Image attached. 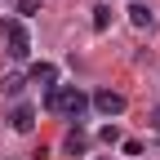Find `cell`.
Listing matches in <instances>:
<instances>
[{"instance_id": "cell-1", "label": "cell", "mask_w": 160, "mask_h": 160, "mask_svg": "<svg viewBox=\"0 0 160 160\" xmlns=\"http://www.w3.org/2000/svg\"><path fill=\"white\" fill-rule=\"evenodd\" d=\"M45 107L80 125V116L89 111V93H80L76 85H58V89H49V93H45Z\"/></svg>"}, {"instance_id": "cell-2", "label": "cell", "mask_w": 160, "mask_h": 160, "mask_svg": "<svg viewBox=\"0 0 160 160\" xmlns=\"http://www.w3.org/2000/svg\"><path fill=\"white\" fill-rule=\"evenodd\" d=\"M0 31H5V40H9V58H18V62H22V58L31 53V36H27V27L18 22V18H9Z\"/></svg>"}, {"instance_id": "cell-3", "label": "cell", "mask_w": 160, "mask_h": 160, "mask_svg": "<svg viewBox=\"0 0 160 160\" xmlns=\"http://www.w3.org/2000/svg\"><path fill=\"white\" fill-rule=\"evenodd\" d=\"M89 102L98 107V116H107V120H116V116H125V93H116V89H98L93 98H89Z\"/></svg>"}, {"instance_id": "cell-4", "label": "cell", "mask_w": 160, "mask_h": 160, "mask_svg": "<svg viewBox=\"0 0 160 160\" xmlns=\"http://www.w3.org/2000/svg\"><path fill=\"white\" fill-rule=\"evenodd\" d=\"M9 125H13L18 133H31V129H36V107H31V102H18L13 116H9Z\"/></svg>"}, {"instance_id": "cell-5", "label": "cell", "mask_w": 160, "mask_h": 160, "mask_svg": "<svg viewBox=\"0 0 160 160\" xmlns=\"http://www.w3.org/2000/svg\"><path fill=\"white\" fill-rule=\"evenodd\" d=\"M31 80L49 93V89H58V67H53V62H36V67H31Z\"/></svg>"}, {"instance_id": "cell-6", "label": "cell", "mask_w": 160, "mask_h": 160, "mask_svg": "<svg viewBox=\"0 0 160 160\" xmlns=\"http://www.w3.org/2000/svg\"><path fill=\"white\" fill-rule=\"evenodd\" d=\"M62 147H67V156H85V151H89V133L76 125V129L67 133V142H62Z\"/></svg>"}, {"instance_id": "cell-7", "label": "cell", "mask_w": 160, "mask_h": 160, "mask_svg": "<svg viewBox=\"0 0 160 160\" xmlns=\"http://www.w3.org/2000/svg\"><path fill=\"white\" fill-rule=\"evenodd\" d=\"M129 22H133L138 31H147V27H151V9L142 5V0H133V5H129Z\"/></svg>"}, {"instance_id": "cell-8", "label": "cell", "mask_w": 160, "mask_h": 160, "mask_svg": "<svg viewBox=\"0 0 160 160\" xmlns=\"http://www.w3.org/2000/svg\"><path fill=\"white\" fill-rule=\"evenodd\" d=\"M98 142H107V147H120V142H125L120 125H102V129H98Z\"/></svg>"}, {"instance_id": "cell-9", "label": "cell", "mask_w": 160, "mask_h": 160, "mask_svg": "<svg viewBox=\"0 0 160 160\" xmlns=\"http://www.w3.org/2000/svg\"><path fill=\"white\" fill-rule=\"evenodd\" d=\"M107 27H111V9L98 5V9H93V31H107Z\"/></svg>"}, {"instance_id": "cell-10", "label": "cell", "mask_w": 160, "mask_h": 160, "mask_svg": "<svg viewBox=\"0 0 160 160\" xmlns=\"http://www.w3.org/2000/svg\"><path fill=\"white\" fill-rule=\"evenodd\" d=\"M13 9L22 18H31V13H40V0H13Z\"/></svg>"}, {"instance_id": "cell-11", "label": "cell", "mask_w": 160, "mask_h": 160, "mask_svg": "<svg viewBox=\"0 0 160 160\" xmlns=\"http://www.w3.org/2000/svg\"><path fill=\"white\" fill-rule=\"evenodd\" d=\"M5 93H9V98L22 93V76H5Z\"/></svg>"}, {"instance_id": "cell-12", "label": "cell", "mask_w": 160, "mask_h": 160, "mask_svg": "<svg viewBox=\"0 0 160 160\" xmlns=\"http://www.w3.org/2000/svg\"><path fill=\"white\" fill-rule=\"evenodd\" d=\"M120 147H125V156H142V142H138V138H125Z\"/></svg>"}, {"instance_id": "cell-13", "label": "cell", "mask_w": 160, "mask_h": 160, "mask_svg": "<svg viewBox=\"0 0 160 160\" xmlns=\"http://www.w3.org/2000/svg\"><path fill=\"white\" fill-rule=\"evenodd\" d=\"M151 129H160V107H156V111H151Z\"/></svg>"}]
</instances>
